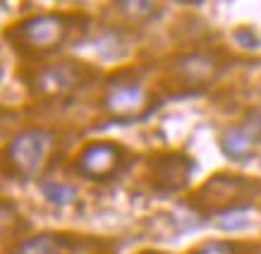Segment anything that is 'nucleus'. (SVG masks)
<instances>
[{
    "label": "nucleus",
    "instance_id": "14",
    "mask_svg": "<svg viewBox=\"0 0 261 254\" xmlns=\"http://www.w3.org/2000/svg\"><path fill=\"white\" fill-rule=\"evenodd\" d=\"M19 228V216L15 207L8 201H0V238H8Z\"/></svg>",
    "mask_w": 261,
    "mask_h": 254
},
{
    "label": "nucleus",
    "instance_id": "6",
    "mask_svg": "<svg viewBox=\"0 0 261 254\" xmlns=\"http://www.w3.org/2000/svg\"><path fill=\"white\" fill-rule=\"evenodd\" d=\"M129 151L118 142H91L77 156V170L91 180H111L127 166Z\"/></svg>",
    "mask_w": 261,
    "mask_h": 254
},
{
    "label": "nucleus",
    "instance_id": "5",
    "mask_svg": "<svg viewBox=\"0 0 261 254\" xmlns=\"http://www.w3.org/2000/svg\"><path fill=\"white\" fill-rule=\"evenodd\" d=\"M89 67L77 60H60L53 65H43L32 74V91L43 98H60L70 96L87 82Z\"/></svg>",
    "mask_w": 261,
    "mask_h": 254
},
{
    "label": "nucleus",
    "instance_id": "7",
    "mask_svg": "<svg viewBox=\"0 0 261 254\" xmlns=\"http://www.w3.org/2000/svg\"><path fill=\"white\" fill-rule=\"evenodd\" d=\"M170 72L173 77L185 87L201 89L218 80L223 72V58L211 50H192V53H180L170 60Z\"/></svg>",
    "mask_w": 261,
    "mask_h": 254
},
{
    "label": "nucleus",
    "instance_id": "2",
    "mask_svg": "<svg viewBox=\"0 0 261 254\" xmlns=\"http://www.w3.org/2000/svg\"><path fill=\"white\" fill-rule=\"evenodd\" d=\"M261 194V183L254 177L232 173H216L208 177L201 190L192 197V207L201 214H221L232 209L249 207L254 199Z\"/></svg>",
    "mask_w": 261,
    "mask_h": 254
},
{
    "label": "nucleus",
    "instance_id": "4",
    "mask_svg": "<svg viewBox=\"0 0 261 254\" xmlns=\"http://www.w3.org/2000/svg\"><path fill=\"white\" fill-rule=\"evenodd\" d=\"M103 108L118 120H139L149 111V96L142 82L132 77V74H115L106 84V94H103Z\"/></svg>",
    "mask_w": 261,
    "mask_h": 254
},
{
    "label": "nucleus",
    "instance_id": "15",
    "mask_svg": "<svg viewBox=\"0 0 261 254\" xmlns=\"http://www.w3.org/2000/svg\"><path fill=\"white\" fill-rule=\"evenodd\" d=\"M242 225H247V221L242 218V216H223V218H221V228H225V231L242 228Z\"/></svg>",
    "mask_w": 261,
    "mask_h": 254
},
{
    "label": "nucleus",
    "instance_id": "11",
    "mask_svg": "<svg viewBox=\"0 0 261 254\" xmlns=\"http://www.w3.org/2000/svg\"><path fill=\"white\" fill-rule=\"evenodd\" d=\"M115 5L127 19H135V22H146V19H151V17H156L161 12L156 3H135L132 0V3H115Z\"/></svg>",
    "mask_w": 261,
    "mask_h": 254
},
{
    "label": "nucleus",
    "instance_id": "10",
    "mask_svg": "<svg viewBox=\"0 0 261 254\" xmlns=\"http://www.w3.org/2000/svg\"><path fill=\"white\" fill-rule=\"evenodd\" d=\"M12 254H74V240L60 233H41L22 240Z\"/></svg>",
    "mask_w": 261,
    "mask_h": 254
},
{
    "label": "nucleus",
    "instance_id": "1",
    "mask_svg": "<svg viewBox=\"0 0 261 254\" xmlns=\"http://www.w3.org/2000/svg\"><path fill=\"white\" fill-rule=\"evenodd\" d=\"M74 19H77L74 15H63V12H41L10 27L5 32V39L29 56L53 53L67 41Z\"/></svg>",
    "mask_w": 261,
    "mask_h": 254
},
{
    "label": "nucleus",
    "instance_id": "13",
    "mask_svg": "<svg viewBox=\"0 0 261 254\" xmlns=\"http://www.w3.org/2000/svg\"><path fill=\"white\" fill-rule=\"evenodd\" d=\"M192 254H242V245L232 240H208L192 249Z\"/></svg>",
    "mask_w": 261,
    "mask_h": 254
},
{
    "label": "nucleus",
    "instance_id": "8",
    "mask_svg": "<svg viewBox=\"0 0 261 254\" xmlns=\"http://www.w3.org/2000/svg\"><path fill=\"white\" fill-rule=\"evenodd\" d=\"M194 170L190 156L185 154H163L149 163V183L161 194L180 192L190 183V175Z\"/></svg>",
    "mask_w": 261,
    "mask_h": 254
},
{
    "label": "nucleus",
    "instance_id": "3",
    "mask_svg": "<svg viewBox=\"0 0 261 254\" xmlns=\"http://www.w3.org/2000/svg\"><path fill=\"white\" fill-rule=\"evenodd\" d=\"M53 146H56V135L50 130L29 127L10 139L8 149H5V161L15 175L32 177V175L41 173V168L46 166Z\"/></svg>",
    "mask_w": 261,
    "mask_h": 254
},
{
    "label": "nucleus",
    "instance_id": "9",
    "mask_svg": "<svg viewBox=\"0 0 261 254\" xmlns=\"http://www.w3.org/2000/svg\"><path fill=\"white\" fill-rule=\"evenodd\" d=\"M259 144H261V139L254 135L245 122L228 127L221 135V151L232 161H249Z\"/></svg>",
    "mask_w": 261,
    "mask_h": 254
},
{
    "label": "nucleus",
    "instance_id": "12",
    "mask_svg": "<svg viewBox=\"0 0 261 254\" xmlns=\"http://www.w3.org/2000/svg\"><path fill=\"white\" fill-rule=\"evenodd\" d=\"M41 192H43V197L50 204H58V207H65V204H70L72 199H74V187L56 183V180H46V183L41 185Z\"/></svg>",
    "mask_w": 261,
    "mask_h": 254
}]
</instances>
